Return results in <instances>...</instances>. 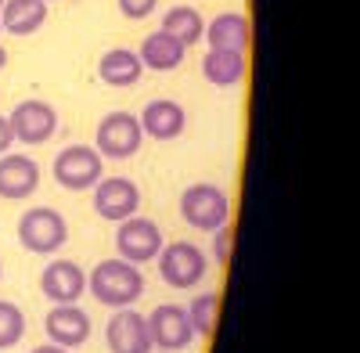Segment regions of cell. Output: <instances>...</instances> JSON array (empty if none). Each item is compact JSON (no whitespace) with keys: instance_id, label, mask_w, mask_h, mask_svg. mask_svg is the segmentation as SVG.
<instances>
[{"instance_id":"6da1fadb","label":"cell","mask_w":360,"mask_h":353,"mask_svg":"<svg viewBox=\"0 0 360 353\" xmlns=\"http://www.w3.org/2000/svg\"><path fill=\"white\" fill-rule=\"evenodd\" d=\"M86 292L101 307L123 310V307H134L144 296V274H141V267H134V263L119 259V256L101 259L98 267L86 274Z\"/></svg>"},{"instance_id":"7a4b0ae2","label":"cell","mask_w":360,"mask_h":353,"mask_svg":"<svg viewBox=\"0 0 360 353\" xmlns=\"http://www.w3.org/2000/svg\"><path fill=\"white\" fill-rule=\"evenodd\" d=\"M180 217L195 231L213 234L217 227H224L231 220V198L220 184H191L180 195Z\"/></svg>"},{"instance_id":"3957f363","label":"cell","mask_w":360,"mask_h":353,"mask_svg":"<svg viewBox=\"0 0 360 353\" xmlns=\"http://www.w3.org/2000/svg\"><path fill=\"white\" fill-rule=\"evenodd\" d=\"M18 242L22 249L37 252V256H51L69 242V224L51 205H37V210H29L18 220Z\"/></svg>"},{"instance_id":"277c9868","label":"cell","mask_w":360,"mask_h":353,"mask_svg":"<svg viewBox=\"0 0 360 353\" xmlns=\"http://www.w3.org/2000/svg\"><path fill=\"white\" fill-rule=\"evenodd\" d=\"M105 173L101 155L94 152V144H65L54 155V181L65 191H90Z\"/></svg>"},{"instance_id":"5b68a950","label":"cell","mask_w":360,"mask_h":353,"mask_svg":"<svg viewBox=\"0 0 360 353\" xmlns=\"http://www.w3.org/2000/svg\"><path fill=\"white\" fill-rule=\"evenodd\" d=\"M141 144H144V130L134 112H108L98 123L94 152L101 159H130L141 152Z\"/></svg>"},{"instance_id":"8992f818","label":"cell","mask_w":360,"mask_h":353,"mask_svg":"<svg viewBox=\"0 0 360 353\" xmlns=\"http://www.w3.org/2000/svg\"><path fill=\"white\" fill-rule=\"evenodd\" d=\"M159 274L169 288H195L202 278H205V267L209 259L198 245L191 242H173V245H162L159 249Z\"/></svg>"},{"instance_id":"52a82bcc","label":"cell","mask_w":360,"mask_h":353,"mask_svg":"<svg viewBox=\"0 0 360 353\" xmlns=\"http://www.w3.org/2000/svg\"><path fill=\"white\" fill-rule=\"evenodd\" d=\"M115 249H119V259L134 263V267L152 263L159 256V249H162V231H159L155 220H148V217H127V220H119Z\"/></svg>"},{"instance_id":"ba28073f","label":"cell","mask_w":360,"mask_h":353,"mask_svg":"<svg viewBox=\"0 0 360 353\" xmlns=\"http://www.w3.org/2000/svg\"><path fill=\"white\" fill-rule=\"evenodd\" d=\"M144 321H148V335H152V349L176 353V349H188V346L195 342L188 310H184V307H176V303H162V307H155Z\"/></svg>"},{"instance_id":"9c48e42d","label":"cell","mask_w":360,"mask_h":353,"mask_svg":"<svg viewBox=\"0 0 360 353\" xmlns=\"http://www.w3.org/2000/svg\"><path fill=\"white\" fill-rule=\"evenodd\" d=\"M8 127H11V137L22 144H47L58 130V112H54V105H47L40 98H29L11 108Z\"/></svg>"},{"instance_id":"30bf717a","label":"cell","mask_w":360,"mask_h":353,"mask_svg":"<svg viewBox=\"0 0 360 353\" xmlns=\"http://www.w3.org/2000/svg\"><path fill=\"white\" fill-rule=\"evenodd\" d=\"M90 191H94V213L101 220L119 224L127 217H137V210H141V188L130 176H101Z\"/></svg>"},{"instance_id":"8fae6325","label":"cell","mask_w":360,"mask_h":353,"mask_svg":"<svg viewBox=\"0 0 360 353\" xmlns=\"http://www.w3.org/2000/svg\"><path fill=\"white\" fill-rule=\"evenodd\" d=\"M47 339L62 349H79L90 339V314L76 303H54L44 317Z\"/></svg>"},{"instance_id":"7c38bea8","label":"cell","mask_w":360,"mask_h":353,"mask_svg":"<svg viewBox=\"0 0 360 353\" xmlns=\"http://www.w3.org/2000/svg\"><path fill=\"white\" fill-rule=\"evenodd\" d=\"M105 342L112 353H152V335H148V321L134 307L115 310L105 325Z\"/></svg>"},{"instance_id":"4fadbf2b","label":"cell","mask_w":360,"mask_h":353,"mask_svg":"<svg viewBox=\"0 0 360 353\" xmlns=\"http://www.w3.org/2000/svg\"><path fill=\"white\" fill-rule=\"evenodd\" d=\"M40 292L51 303H76L86 292V271L72 259H51L40 274Z\"/></svg>"},{"instance_id":"5bb4252c","label":"cell","mask_w":360,"mask_h":353,"mask_svg":"<svg viewBox=\"0 0 360 353\" xmlns=\"http://www.w3.org/2000/svg\"><path fill=\"white\" fill-rule=\"evenodd\" d=\"M137 123L144 130V137H155V141H173L184 134L188 127V112L184 105H176L169 98H155V101H148L144 112L137 115Z\"/></svg>"},{"instance_id":"9a60e30c","label":"cell","mask_w":360,"mask_h":353,"mask_svg":"<svg viewBox=\"0 0 360 353\" xmlns=\"http://www.w3.org/2000/svg\"><path fill=\"white\" fill-rule=\"evenodd\" d=\"M202 40L213 51H238V54H245L249 44H252V22L245 15H238V11H224L213 22H205Z\"/></svg>"},{"instance_id":"2e32d148","label":"cell","mask_w":360,"mask_h":353,"mask_svg":"<svg viewBox=\"0 0 360 353\" xmlns=\"http://www.w3.org/2000/svg\"><path fill=\"white\" fill-rule=\"evenodd\" d=\"M40 184V166L29 155H0V198L22 202L37 191Z\"/></svg>"},{"instance_id":"e0dca14e","label":"cell","mask_w":360,"mask_h":353,"mask_svg":"<svg viewBox=\"0 0 360 353\" xmlns=\"http://www.w3.org/2000/svg\"><path fill=\"white\" fill-rule=\"evenodd\" d=\"M98 76H101L105 86H119V91H123V86H137V83H141L144 65H141L137 51H130V47H112V51L101 54Z\"/></svg>"},{"instance_id":"ac0fdd59","label":"cell","mask_w":360,"mask_h":353,"mask_svg":"<svg viewBox=\"0 0 360 353\" xmlns=\"http://www.w3.org/2000/svg\"><path fill=\"white\" fill-rule=\"evenodd\" d=\"M47 22V0H4L0 4V25L11 37H33Z\"/></svg>"},{"instance_id":"d6986e66","label":"cell","mask_w":360,"mask_h":353,"mask_svg":"<svg viewBox=\"0 0 360 353\" xmlns=\"http://www.w3.org/2000/svg\"><path fill=\"white\" fill-rule=\"evenodd\" d=\"M184 54H188V47L176 44L169 33H162V29H159V33H148L141 51H137L141 65L152 69V72H173L180 62H184Z\"/></svg>"},{"instance_id":"ffe728a7","label":"cell","mask_w":360,"mask_h":353,"mask_svg":"<svg viewBox=\"0 0 360 353\" xmlns=\"http://www.w3.org/2000/svg\"><path fill=\"white\" fill-rule=\"evenodd\" d=\"M202 76L213 86H234L245 79V54L238 51H213L209 47L202 58Z\"/></svg>"},{"instance_id":"44dd1931","label":"cell","mask_w":360,"mask_h":353,"mask_svg":"<svg viewBox=\"0 0 360 353\" xmlns=\"http://www.w3.org/2000/svg\"><path fill=\"white\" fill-rule=\"evenodd\" d=\"M162 33H169L176 44H184V47H195L205 33V18L198 8L191 4H176L162 15Z\"/></svg>"},{"instance_id":"7402d4cb","label":"cell","mask_w":360,"mask_h":353,"mask_svg":"<svg viewBox=\"0 0 360 353\" xmlns=\"http://www.w3.org/2000/svg\"><path fill=\"white\" fill-rule=\"evenodd\" d=\"M188 321H191V332L195 335H213L217 332V321H220V296L217 292H205L188 307Z\"/></svg>"},{"instance_id":"603a6c76","label":"cell","mask_w":360,"mask_h":353,"mask_svg":"<svg viewBox=\"0 0 360 353\" xmlns=\"http://www.w3.org/2000/svg\"><path fill=\"white\" fill-rule=\"evenodd\" d=\"M22 335H25V314H22V307L0 300V349L18 346Z\"/></svg>"},{"instance_id":"cb8c5ba5","label":"cell","mask_w":360,"mask_h":353,"mask_svg":"<svg viewBox=\"0 0 360 353\" xmlns=\"http://www.w3.org/2000/svg\"><path fill=\"white\" fill-rule=\"evenodd\" d=\"M231 249H234V227H231V220H227L224 227L213 231V256H217L220 267H227V263H231Z\"/></svg>"},{"instance_id":"d4e9b609","label":"cell","mask_w":360,"mask_h":353,"mask_svg":"<svg viewBox=\"0 0 360 353\" xmlns=\"http://www.w3.org/2000/svg\"><path fill=\"white\" fill-rule=\"evenodd\" d=\"M115 4H119V11H123V18L141 22V18H148V15L155 11L159 0H115Z\"/></svg>"},{"instance_id":"484cf974","label":"cell","mask_w":360,"mask_h":353,"mask_svg":"<svg viewBox=\"0 0 360 353\" xmlns=\"http://www.w3.org/2000/svg\"><path fill=\"white\" fill-rule=\"evenodd\" d=\"M11 144H15V137H11V127H8V115H0V155H4Z\"/></svg>"},{"instance_id":"4316f807","label":"cell","mask_w":360,"mask_h":353,"mask_svg":"<svg viewBox=\"0 0 360 353\" xmlns=\"http://www.w3.org/2000/svg\"><path fill=\"white\" fill-rule=\"evenodd\" d=\"M33 353H72V349H62V346H54V342H47V346H37Z\"/></svg>"},{"instance_id":"83f0119b","label":"cell","mask_w":360,"mask_h":353,"mask_svg":"<svg viewBox=\"0 0 360 353\" xmlns=\"http://www.w3.org/2000/svg\"><path fill=\"white\" fill-rule=\"evenodd\" d=\"M4 65H8V51H4V47H0V69H4Z\"/></svg>"},{"instance_id":"f1b7e54d","label":"cell","mask_w":360,"mask_h":353,"mask_svg":"<svg viewBox=\"0 0 360 353\" xmlns=\"http://www.w3.org/2000/svg\"><path fill=\"white\" fill-rule=\"evenodd\" d=\"M0 33H4V25H0Z\"/></svg>"},{"instance_id":"f546056e","label":"cell","mask_w":360,"mask_h":353,"mask_svg":"<svg viewBox=\"0 0 360 353\" xmlns=\"http://www.w3.org/2000/svg\"><path fill=\"white\" fill-rule=\"evenodd\" d=\"M0 4H4V0H0Z\"/></svg>"},{"instance_id":"4dcf8cb0","label":"cell","mask_w":360,"mask_h":353,"mask_svg":"<svg viewBox=\"0 0 360 353\" xmlns=\"http://www.w3.org/2000/svg\"><path fill=\"white\" fill-rule=\"evenodd\" d=\"M0 271H4V267H0Z\"/></svg>"}]
</instances>
